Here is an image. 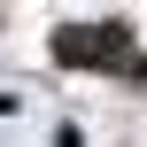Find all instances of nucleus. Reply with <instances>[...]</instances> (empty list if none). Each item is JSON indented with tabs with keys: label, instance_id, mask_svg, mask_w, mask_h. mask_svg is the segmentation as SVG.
<instances>
[{
	"label": "nucleus",
	"instance_id": "1",
	"mask_svg": "<svg viewBox=\"0 0 147 147\" xmlns=\"http://www.w3.org/2000/svg\"><path fill=\"white\" fill-rule=\"evenodd\" d=\"M54 62H70V70H124L132 62V31L124 23H62L54 31Z\"/></svg>",
	"mask_w": 147,
	"mask_h": 147
}]
</instances>
